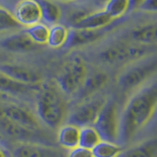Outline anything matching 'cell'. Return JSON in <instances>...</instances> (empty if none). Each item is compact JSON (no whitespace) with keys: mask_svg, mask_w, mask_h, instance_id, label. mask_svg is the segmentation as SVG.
<instances>
[{"mask_svg":"<svg viewBox=\"0 0 157 157\" xmlns=\"http://www.w3.org/2000/svg\"><path fill=\"white\" fill-rule=\"evenodd\" d=\"M13 15L21 27H31L40 23L42 13L38 0H19L15 5Z\"/></svg>","mask_w":157,"mask_h":157,"instance_id":"9","label":"cell"},{"mask_svg":"<svg viewBox=\"0 0 157 157\" xmlns=\"http://www.w3.org/2000/svg\"><path fill=\"white\" fill-rule=\"evenodd\" d=\"M48 154L46 147L32 142L19 144L13 151V157H48Z\"/></svg>","mask_w":157,"mask_h":157,"instance_id":"20","label":"cell"},{"mask_svg":"<svg viewBox=\"0 0 157 157\" xmlns=\"http://www.w3.org/2000/svg\"><path fill=\"white\" fill-rule=\"evenodd\" d=\"M157 73V55L142 58L140 63H134L126 68L117 78V83L124 91L140 88Z\"/></svg>","mask_w":157,"mask_h":157,"instance_id":"4","label":"cell"},{"mask_svg":"<svg viewBox=\"0 0 157 157\" xmlns=\"http://www.w3.org/2000/svg\"><path fill=\"white\" fill-rule=\"evenodd\" d=\"M69 33L70 29L62 24H55L49 28V36L47 40V45L53 48L58 49L61 47H65L68 41Z\"/></svg>","mask_w":157,"mask_h":157,"instance_id":"19","label":"cell"},{"mask_svg":"<svg viewBox=\"0 0 157 157\" xmlns=\"http://www.w3.org/2000/svg\"><path fill=\"white\" fill-rule=\"evenodd\" d=\"M0 157H7L6 156V154H5V152H4V150L0 147Z\"/></svg>","mask_w":157,"mask_h":157,"instance_id":"30","label":"cell"},{"mask_svg":"<svg viewBox=\"0 0 157 157\" xmlns=\"http://www.w3.org/2000/svg\"><path fill=\"white\" fill-rule=\"evenodd\" d=\"M36 114L44 125L56 129L65 119L66 107L56 88L49 85L39 86L36 92Z\"/></svg>","mask_w":157,"mask_h":157,"instance_id":"2","label":"cell"},{"mask_svg":"<svg viewBox=\"0 0 157 157\" xmlns=\"http://www.w3.org/2000/svg\"><path fill=\"white\" fill-rule=\"evenodd\" d=\"M0 115L22 128L36 132L40 129V122L33 112L22 105L9 103L0 109Z\"/></svg>","mask_w":157,"mask_h":157,"instance_id":"8","label":"cell"},{"mask_svg":"<svg viewBox=\"0 0 157 157\" xmlns=\"http://www.w3.org/2000/svg\"><path fill=\"white\" fill-rule=\"evenodd\" d=\"M93 126L99 132L102 140L118 142L120 134V115L115 100H106Z\"/></svg>","mask_w":157,"mask_h":157,"instance_id":"6","label":"cell"},{"mask_svg":"<svg viewBox=\"0 0 157 157\" xmlns=\"http://www.w3.org/2000/svg\"><path fill=\"white\" fill-rule=\"evenodd\" d=\"M157 110V80L139 88L120 116L119 140L127 144L148 124Z\"/></svg>","mask_w":157,"mask_h":157,"instance_id":"1","label":"cell"},{"mask_svg":"<svg viewBox=\"0 0 157 157\" xmlns=\"http://www.w3.org/2000/svg\"><path fill=\"white\" fill-rule=\"evenodd\" d=\"M0 73L18 82L29 86H38L41 82V75L33 69L18 64H0Z\"/></svg>","mask_w":157,"mask_h":157,"instance_id":"11","label":"cell"},{"mask_svg":"<svg viewBox=\"0 0 157 157\" xmlns=\"http://www.w3.org/2000/svg\"><path fill=\"white\" fill-rule=\"evenodd\" d=\"M105 32L103 29H70L69 33L68 41L65 47L68 49L77 48L86 46L93 42H96L100 38L104 36Z\"/></svg>","mask_w":157,"mask_h":157,"instance_id":"13","label":"cell"},{"mask_svg":"<svg viewBox=\"0 0 157 157\" xmlns=\"http://www.w3.org/2000/svg\"><path fill=\"white\" fill-rule=\"evenodd\" d=\"M97 1L99 2V3H105V2L108 1V0H97Z\"/></svg>","mask_w":157,"mask_h":157,"instance_id":"32","label":"cell"},{"mask_svg":"<svg viewBox=\"0 0 157 157\" xmlns=\"http://www.w3.org/2000/svg\"><path fill=\"white\" fill-rule=\"evenodd\" d=\"M80 131L78 128L72 124H65L60 127L58 132V142L66 149H74L80 146Z\"/></svg>","mask_w":157,"mask_h":157,"instance_id":"18","label":"cell"},{"mask_svg":"<svg viewBox=\"0 0 157 157\" xmlns=\"http://www.w3.org/2000/svg\"><path fill=\"white\" fill-rule=\"evenodd\" d=\"M106 100L104 97L88 98L85 100V102L77 106L68 115V124L75 125L78 128L93 126Z\"/></svg>","mask_w":157,"mask_h":157,"instance_id":"7","label":"cell"},{"mask_svg":"<svg viewBox=\"0 0 157 157\" xmlns=\"http://www.w3.org/2000/svg\"><path fill=\"white\" fill-rule=\"evenodd\" d=\"M40 3L42 20L47 24H51L52 26L58 24L60 21L62 12L58 5L53 0H38Z\"/></svg>","mask_w":157,"mask_h":157,"instance_id":"22","label":"cell"},{"mask_svg":"<svg viewBox=\"0 0 157 157\" xmlns=\"http://www.w3.org/2000/svg\"><path fill=\"white\" fill-rule=\"evenodd\" d=\"M140 10L144 13L157 14V0H144Z\"/></svg>","mask_w":157,"mask_h":157,"instance_id":"28","label":"cell"},{"mask_svg":"<svg viewBox=\"0 0 157 157\" xmlns=\"http://www.w3.org/2000/svg\"><path fill=\"white\" fill-rule=\"evenodd\" d=\"M147 47L140 44L118 42L108 46L100 53V59L107 64L135 63L146 56Z\"/></svg>","mask_w":157,"mask_h":157,"instance_id":"5","label":"cell"},{"mask_svg":"<svg viewBox=\"0 0 157 157\" xmlns=\"http://www.w3.org/2000/svg\"><path fill=\"white\" fill-rule=\"evenodd\" d=\"M67 157H93V155L90 149L85 148V147L82 146H78L76 148L71 149Z\"/></svg>","mask_w":157,"mask_h":157,"instance_id":"27","label":"cell"},{"mask_svg":"<svg viewBox=\"0 0 157 157\" xmlns=\"http://www.w3.org/2000/svg\"><path fill=\"white\" fill-rule=\"evenodd\" d=\"M144 0H129V8L132 11L140 10L141 4L144 3Z\"/></svg>","mask_w":157,"mask_h":157,"instance_id":"29","label":"cell"},{"mask_svg":"<svg viewBox=\"0 0 157 157\" xmlns=\"http://www.w3.org/2000/svg\"><path fill=\"white\" fill-rule=\"evenodd\" d=\"M119 157H157V136L132 145L123 151Z\"/></svg>","mask_w":157,"mask_h":157,"instance_id":"17","label":"cell"},{"mask_svg":"<svg viewBox=\"0 0 157 157\" xmlns=\"http://www.w3.org/2000/svg\"><path fill=\"white\" fill-rule=\"evenodd\" d=\"M124 148L118 142L101 140L91 149L93 157H119Z\"/></svg>","mask_w":157,"mask_h":157,"instance_id":"21","label":"cell"},{"mask_svg":"<svg viewBox=\"0 0 157 157\" xmlns=\"http://www.w3.org/2000/svg\"><path fill=\"white\" fill-rule=\"evenodd\" d=\"M88 75L86 64L80 56L72 57L65 63L57 77L60 90L69 96H76Z\"/></svg>","mask_w":157,"mask_h":157,"instance_id":"3","label":"cell"},{"mask_svg":"<svg viewBox=\"0 0 157 157\" xmlns=\"http://www.w3.org/2000/svg\"><path fill=\"white\" fill-rule=\"evenodd\" d=\"M109 76L104 72H96L92 75H87L86 80L76 97L81 100H86L96 91H98L108 82Z\"/></svg>","mask_w":157,"mask_h":157,"instance_id":"14","label":"cell"},{"mask_svg":"<svg viewBox=\"0 0 157 157\" xmlns=\"http://www.w3.org/2000/svg\"><path fill=\"white\" fill-rule=\"evenodd\" d=\"M25 32L32 39V41L36 45H45L47 44L48 36H49V27L44 23H37L28 27Z\"/></svg>","mask_w":157,"mask_h":157,"instance_id":"23","label":"cell"},{"mask_svg":"<svg viewBox=\"0 0 157 157\" xmlns=\"http://www.w3.org/2000/svg\"><path fill=\"white\" fill-rule=\"evenodd\" d=\"M102 140L101 136L94 126L82 127L80 131V146L87 149H92Z\"/></svg>","mask_w":157,"mask_h":157,"instance_id":"24","label":"cell"},{"mask_svg":"<svg viewBox=\"0 0 157 157\" xmlns=\"http://www.w3.org/2000/svg\"><path fill=\"white\" fill-rule=\"evenodd\" d=\"M57 1H61V2H73V1H78V0H57Z\"/></svg>","mask_w":157,"mask_h":157,"instance_id":"31","label":"cell"},{"mask_svg":"<svg viewBox=\"0 0 157 157\" xmlns=\"http://www.w3.org/2000/svg\"><path fill=\"white\" fill-rule=\"evenodd\" d=\"M104 11L113 19L123 17L129 11V0H108L104 3Z\"/></svg>","mask_w":157,"mask_h":157,"instance_id":"25","label":"cell"},{"mask_svg":"<svg viewBox=\"0 0 157 157\" xmlns=\"http://www.w3.org/2000/svg\"><path fill=\"white\" fill-rule=\"evenodd\" d=\"M37 88H39V86H29L18 82L0 73V91L10 96L28 95L34 90H37Z\"/></svg>","mask_w":157,"mask_h":157,"instance_id":"15","label":"cell"},{"mask_svg":"<svg viewBox=\"0 0 157 157\" xmlns=\"http://www.w3.org/2000/svg\"><path fill=\"white\" fill-rule=\"evenodd\" d=\"M0 45L5 50L13 53L32 52L37 48V45L32 41L25 29L4 37L0 40Z\"/></svg>","mask_w":157,"mask_h":157,"instance_id":"12","label":"cell"},{"mask_svg":"<svg viewBox=\"0 0 157 157\" xmlns=\"http://www.w3.org/2000/svg\"><path fill=\"white\" fill-rule=\"evenodd\" d=\"M19 28H21V25L15 19L13 13L0 5V33L14 31Z\"/></svg>","mask_w":157,"mask_h":157,"instance_id":"26","label":"cell"},{"mask_svg":"<svg viewBox=\"0 0 157 157\" xmlns=\"http://www.w3.org/2000/svg\"><path fill=\"white\" fill-rule=\"evenodd\" d=\"M131 37L140 45L148 46L157 44V23L145 24L135 28L131 33Z\"/></svg>","mask_w":157,"mask_h":157,"instance_id":"16","label":"cell"},{"mask_svg":"<svg viewBox=\"0 0 157 157\" xmlns=\"http://www.w3.org/2000/svg\"><path fill=\"white\" fill-rule=\"evenodd\" d=\"M114 21L104 10L78 14L72 18V29H103Z\"/></svg>","mask_w":157,"mask_h":157,"instance_id":"10","label":"cell"}]
</instances>
